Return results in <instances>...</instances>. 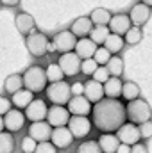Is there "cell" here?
I'll return each mask as SVG.
<instances>
[{
  "instance_id": "6da1fadb",
  "label": "cell",
  "mask_w": 152,
  "mask_h": 153,
  "mask_svg": "<svg viewBox=\"0 0 152 153\" xmlns=\"http://www.w3.org/2000/svg\"><path fill=\"white\" fill-rule=\"evenodd\" d=\"M91 114H93V125L104 134L116 132L127 119L123 103L111 98H102L100 102H97L91 107Z\"/></svg>"
},
{
  "instance_id": "7a4b0ae2",
  "label": "cell",
  "mask_w": 152,
  "mask_h": 153,
  "mask_svg": "<svg viewBox=\"0 0 152 153\" xmlns=\"http://www.w3.org/2000/svg\"><path fill=\"white\" fill-rule=\"evenodd\" d=\"M150 116H152L150 103L141 100V98L129 102V105L125 107V117H129L132 125H141V123L149 121Z\"/></svg>"
},
{
  "instance_id": "3957f363",
  "label": "cell",
  "mask_w": 152,
  "mask_h": 153,
  "mask_svg": "<svg viewBox=\"0 0 152 153\" xmlns=\"http://www.w3.org/2000/svg\"><path fill=\"white\" fill-rule=\"evenodd\" d=\"M22 80H23V87L27 91H31L32 94L41 93L47 87V76H45V70L41 66H31L25 71V75L22 76Z\"/></svg>"
},
{
  "instance_id": "277c9868",
  "label": "cell",
  "mask_w": 152,
  "mask_h": 153,
  "mask_svg": "<svg viewBox=\"0 0 152 153\" xmlns=\"http://www.w3.org/2000/svg\"><path fill=\"white\" fill-rule=\"evenodd\" d=\"M47 98L48 102H52L54 105H65L70 102L72 98V91H70V84L61 80V82H54L50 85H47Z\"/></svg>"
},
{
  "instance_id": "5b68a950",
  "label": "cell",
  "mask_w": 152,
  "mask_h": 153,
  "mask_svg": "<svg viewBox=\"0 0 152 153\" xmlns=\"http://www.w3.org/2000/svg\"><path fill=\"white\" fill-rule=\"evenodd\" d=\"M25 45H27V50H29L34 57H41V55H45V53L48 52L50 41H48V38H47L43 32H31V34L27 36Z\"/></svg>"
},
{
  "instance_id": "8992f818",
  "label": "cell",
  "mask_w": 152,
  "mask_h": 153,
  "mask_svg": "<svg viewBox=\"0 0 152 153\" xmlns=\"http://www.w3.org/2000/svg\"><path fill=\"white\" fill-rule=\"evenodd\" d=\"M66 128L70 130L74 139H84L91 132V121L86 116H70Z\"/></svg>"
},
{
  "instance_id": "52a82bcc",
  "label": "cell",
  "mask_w": 152,
  "mask_h": 153,
  "mask_svg": "<svg viewBox=\"0 0 152 153\" xmlns=\"http://www.w3.org/2000/svg\"><path fill=\"white\" fill-rule=\"evenodd\" d=\"M116 139L120 144H125V146H131V144H138L141 135H140V130L136 125L132 123H123L118 130H116Z\"/></svg>"
},
{
  "instance_id": "ba28073f",
  "label": "cell",
  "mask_w": 152,
  "mask_h": 153,
  "mask_svg": "<svg viewBox=\"0 0 152 153\" xmlns=\"http://www.w3.org/2000/svg\"><path fill=\"white\" fill-rule=\"evenodd\" d=\"M75 43H77V38L70 32V30H63L59 34H56L54 39H52V48L56 52H61V53H68V52H74L75 48Z\"/></svg>"
},
{
  "instance_id": "9c48e42d",
  "label": "cell",
  "mask_w": 152,
  "mask_h": 153,
  "mask_svg": "<svg viewBox=\"0 0 152 153\" xmlns=\"http://www.w3.org/2000/svg\"><path fill=\"white\" fill-rule=\"evenodd\" d=\"M59 70L61 73L66 76H74L81 71V59L77 57L74 52H68V53H63L59 57Z\"/></svg>"
},
{
  "instance_id": "30bf717a",
  "label": "cell",
  "mask_w": 152,
  "mask_h": 153,
  "mask_svg": "<svg viewBox=\"0 0 152 153\" xmlns=\"http://www.w3.org/2000/svg\"><path fill=\"white\" fill-rule=\"evenodd\" d=\"M68 119H70V112L61 107V105H52L48 111H47V123L52 126V128H59V126H66L68 125Z\"/></svg>"
},
{
  "instance_id": "8fae6325",
  "label": "cell",
  "mask_w": 152,
  "mask_h": 153,
  "mask_svg": "<svg viewBox=\"0 0 152 153\" xmlns=\"http://www.w3.org/2000/svg\"><path fill=\"white\" fill-rule=\"evenodd\" d=\"M4 130H7L9 134H14V132H20L25 125V116L22 111L18 109H11L7 114H4Z\"/></svg>"
},
{
  "instance_id": "7c38bea8",
  "label": "cell",
  "mask_w": 152,
  "mask_h": 153,
  "mask_svg": "<svg viewBox=\"0 0 152 153\" xmlns=\"http://www.w3.org/2000/svg\"><path fill=\"white\" fill-rule=\"evenodd\" d=\"M47 111H48V107H47L45 100H32V102L25 107L23 116H25V119H29L31 123H38V121H45Z\"/></svg>"
},
{
  "instance_id": "4fadbf2b",
  "label": "cell",
  "mask_w": 152,
  "mask_h": 153,
  "mask_svg": "<svg viewBox=\"0 0 152 153\" xmlns=\"http://www.w3.org/2000/svg\"><path fill=\"white\" fill-rule=\"evenodd\" d=\"M74 137L70 134V130L66 126H59V128H52V134H50V143L56 146V150H65L72 144Z\"/></svg>"
},
{
  "instance_id": "5bb4252c",
  "label": "cell",
  "mask_w": 152,
  "mask_h": 153,
  "mask_svg": "<svg viewBox=\"0 0 152 153\" xmlns=\"http://www.w3.org/2000/svg\"><path fill=\"white\" fill-rule=\"evenodd\" d=\"M50 134H52V126L47 121L31 123V126H29V137L34 139L36 143H47V141H50Z\"/></svg>"
},
{
  "instance_id": "9a60e30c",
  "label": "cell",
  "mask_w": 152,
  "mask_h": 153,
  "mask_svg": "<svg viewBox=\"0 0 152 153\" xmlns=\"http://www.w3.org/2000/svg\"><path fill=\"white\" fill-rule=\"evenodd\" d=\"M68 105V112L74 116H86L91 112V103L84 98V96H74V98H70V102L66 103Z\"/></svg>"
},
{
  "instance_id": "2e32d148",
  "label": "cell",
  "mask_w": 152,
  "mask_h": 153,
  "mask_svg": "<svg viewBox=\"0 0 152 153\" xmlns=\"http://www.w3.org/2000/svg\"><path fill=\"white\" fill-rule=\"evenodd\" d=\"M99 46L91 41L90 38H82V39H77V43H75V53L77 57L81 59V61H86V59H91L93 57V53H95V50H97Z\"/></svg>"
},
{
  "instance_id": "e0dca14e",
  "label": "cell",
  "mask_w": 152,
  "mask_h": 153,
  "mask_svg": "<svg viewBox=\"0 0 152 153\" xmlns=\"http://www.w3.org/2000/svg\"><path fill=\"white\" fill-rule=\"evenodd\" d=\"M150 7L149 5H143V4H136L132 9H131V14H127L129 16V20L134 23V27H140V25H145L149 20H150Z\"/></svg>"
},
{
  "instance_id": "ac0fdd59",
  "label": "cell",
  "mask_w": 152,
  "mask_h": 153,
  "mask_svg": "<svg viewBox=\"0 0 152 153\" xmlns=\"http://www.w3.org/2000/svg\"><path fill=\"white\" fill-rule=\"evenodd\" d=\"M108 29L111 34H116V36H122L125 34L129 29H131V20L127 14H116V16H111L109 23H108Z\"/></svg>"
},
{
  "instance_id": "d6986e66",
  "label": "cell",
  "mask_w": 152,
  "mask_h": 153,
  "mask_svg": "<svg viewBox=\"0 0 152 153\" xmlns=\"http://www.w3.org/2000/svg\"><path fill=\"white\" fill-rule=\"evenodd\" d=\"M82 96L91 103H97L104 98V89H102V84L95 82V80H88L84 84V91H82Z\"/></svg>"
},
{
  "instance_id": "ffe728a7",
  "label": "cell",
  "mask_w": 152,
  "mask_h": 153,
  "mask_svg": "<svg viewBox=\"0 0 152 153\" xmlns=\"http://www.w3.org/2000/svg\"><path fill=\"white\" fill-rule=\"evenodd\" d=\"M91 29H93V23L90 22V18H88V16H81V18H77L75 22L72 23L70 32H72L75 38L82 39V38H88V36H90Z\"/></svg>"
},
{
  "instance_id": "44dd1931",
  "label": "cell",
  "mask_w": 152,
  "mask_h": 153,
  "mask_svg": "<svg viewBox=\"0 0 152 153\" xmlns=\"http://www.w3.org/2000/svg\"><path fill=\"white\" fill-rule=\"evenodd\" d=\"M14 23H16L18 32H20V34H23V36H29V34L34 30V27H36L34 18H32L31 14H27V13H20V14H16Z\"/></svg>"
},
{
  "instance_id": "7402d4cb",
  "label": "cell",
  "mask_w": 152,
  "mask_h": 153,
  "mask_svg": "<svg viewBox=\"0 0 152 153\" xmlns=\"http://www.w3.org/2000/svg\"><path fill=\"white\" fill-rule=\"evenodd\" d=\"M122 80L118 78V76H109L106 82H104V85H102V89H104V96L106 98H111V100H118V96H120V93H122Z\"/></svg>"
},
{
  "instance_id": "603a6c76",
  "label": "cell",
  "mask_w": 152,
  "mask_h": 153,
  "mask_svg": "<svg viewBox=\"0 0 152 153\" xmlns=\"http://www.w3.org/2000/svg\"><path fill=\"white\" fill-rule=\"evenodd\" d=\"M97 144H99L102 153H116V148L120 146V143H118L114 134H100Z\"/></svg>"
},
{
  "instance_id": "cb8c5ba5",
  "label": "cell",
  "mask_w": 152,
  "mask_h": 153,
  "mask_svg": "<svg viewBox=\"0 0 152 153\" xmlns=\"http://www.w3.org/2000/svg\"><path fill=\"white\" fill-rule=\"evenodd\" d=\"M111 16H113V14H111L108 9H104V7H97V9L91 11V14H90V22H91L95 27H108Z\"/></svg>"
},
{
  "instance_id": "d4e9b609",
  "label": "cell",
  "mask_w": 152,
  "mask_h": 153,
  "mask_svg": "<svg viewBox=\"0 0 152 153\" xmlns=\"http://www.w3.org/2000/svg\"><path fill=\"white\" fill-rule=\"evenodd\" d=\"M32 100H34V98H32V93H31V91H27V89H20V91H16V93L13 94V98H11V105H14V109L22 111V109H25Z\"/></svg>"
},
{
  "instance_id": "484cf974",
  "label": "cell",
  "mask_w": 152,
  "mask_h": 153,
  "mask_svg": "<svg viewBox=\"0 0 152 153\" xmlns=\"http://www.w3.org/2000/svg\"><path fill=\"white\" fill-rule=\"evenodd\" d=\"M140 93H141V89H140V85L136 84V82H125V84H122V96L127 100V102H132V100H138L140 98Z\"/></svg>"
},
{
  "instance_id": "4316f807",
  "label": "cell",
  "mask_w": 152,
  "mask_h": 153,
  "mask_svg": "<svg viewBox=\"0 0 152 153\" xmlns=\"http://www.w3.org/2000/svg\"><path fill=\"white\" fill-rule=\"evenodd\" d=\"M4 89H5L9 94H14L16 91L23 89V80H22V75H18V73L9 75L7 78H5V82H4Z\"/></svg>"
},
{
  "instance_id": "83f0119b",
  "label": "cell",
  "mask_w": 152,
  "mask_h": 153,
  "mask_svg": "<svg viewBox=\"0 0 152 153\" xmlns=\"http://www.w3.org/2000/svg\"><path fill=\"white\" fill-rule=\"evenodd\" d=\"M104 48L111 53V55H116L122 48H123V39H122V36H116V34H111L109 32V36L106 38V41H104Z\"/></svg>"
},
{
  "instance_id": "f1b7e54d",
  "label": "cell",
  "mask_w": 152,
  "mask_h": 153,
  "mask_svg": "<svg viewBox=\"0 0 152 153\" xmlns=\"http://www.w3.org/2000/svg\"><path fill=\"white\" fill-rule=\"evenodd\" d=\"M106 70H108L109 76H118L120 78V75L123 73V61L118 55H111V59L106 64Z\"/></svg>"
},
{
  "instance_id": "f546056e",
  "label": "cell",
  "mask_w": 152,
  "mask_h": 153,
  "mask_svg": "<svg viewBox=\"0 0 152 153\" xmlns=\"http://www.w3.org/2000/svg\"><path fill=\"white\" fill-rule=\"evenodd\" d=\"M109 36V29L108 27H93L91 32H90V39L99 46V45H104L106 38Z\"/></svg>"
},
{
  "instance_id": "4dcf8cb0",
  "label": "cell",
  "mask_w": 152,
  "mask_h": 153,
  "mask_svg": "<svg viewBox=\"0 0 152 153\" xmlns=\"http://www.w3.org/2000/svg\"><path fill=\"white\" fill-rule=\"evenodd\" d=\"M14 150V139L9 132H0V153H13Z\"/></svg>"
},
{
  "instance_id": "1f68e13d",
  "label": "cell",
  "mask_w": 152,
  "mask_h": 153,
  "mask_svg": "<svg viewBox=\"0 0 152 153\" xmlns=\"http://www.w3.org/2000/svg\"><path fill=\"white\" fill-rule=\"evenodd\" d=\"M45 76H47V82L54 84V82H61L65 75L61 73V70H59L57 64H48V68L45 70Z\"/></svg>"
},
{
  "instance_id": "d6a6232c",
  "label": "cell",
  "mask_w": 152,
  "mask_h": 153,
  "mask_svg": "<svg viewBox=\"0 0 152 153\" xmlns=\"http://www.w3.org/2000/svg\"><path fill=\"white\" fill-rule=\"evenodd\" d=\"M143 38V32L140 30V27H131L127 32H125V39L123 43H129V45H138Z\"/></svg>"
},
{
  "instance_id": "836d02e7",
  "label": "cell",
  "mask_w": 152,
  "mask_h": 153,
  "mask_svg": "<svg viewBox=\"0 0 152 153\" xmlns=\"http://www.w3.org/2000/svg\"><path fill=\"white\" fill-rule=\"evenodd\" d=\"M99 66H106L108 64V61L111 59V53L104 48V46H99L97 50H95V53H93V57H91Z\"/></svg>"
},
{
  "instance_id": "e575fe53",
  "label": "cell",
  "mask_w": 152,
  "mask_h": 153,
  "mask_svg": "<svg viewBox=\"0 0 152 153\" xmlns=\"http://www.w3.org/2000/svg\"><path fill=\"white\" fill-rule=\"evenodd\" d=\"M77 153H102V152H100L97 141H86L77 148Z\"/></svg>"
},
{
  "instance_id": "d590c367",
  "label": "cell",
  "mask_w": 152,
  "mask_h": 153,
  "mask_svg": "<svg viewBox=\"0 0 152 153\" xmlns=\"http://www.w3.org/2000/svg\"><path fill=\"white\" fill-rule=\"evenodd\" d=\"M97 68H99V64H97L93 59H86V61H81V71H82L84 75H93Z\"/></svg>"
},
{
  "instance_id": "8d00e7d4",
  "label": "cell",
  "mask_w": 152,
  "mask_h": 153,
  "mask_svg": "<svg viewBox=\"0 0 152 153\" xmlns=\"http://www.w3.org/2000/svg\"><path fill=\"white\" fill-rule=\"evenodd\" d=\"M93 80L95 82H99V84H104L108 78H109V73H108V70H106V66H99L97 70H95V73H93Z\"/></svg>"
},
{
  "instance_id": "74e56055",
  "label": "cell",
  "mask_w": 152,
  "mask_h": 153,
  "mask_svg": "<svg viewBox=\"0 0 152 153\" xmlns=\"http://www.w3.org/2000/svg\"><path fill=\"white\" fill-rule=\"evenodd\" d=\"M36 141L34 139H31L29 135H25L23 139H22V152L23 153H34V150H36Z\"/></svg>"
},
{
  "instance_id": "f35d334b",
  "label": "cell",
  "mask_w": 152,
  "mask_h": 153,
  "mask_svg": "<svg viewBox=\"0 0 152 153\" xmlns=\"http://www.w3.org/2000/svg\"><path fill=\"white\" fill-rule=\"evenodd\" d=\"M34 153H57V150L50 141H47V143H38Z\"/></svg>"
},
{
  "instance_id": "ab89813d",
  "label": "cell",
  "mask_w": 152,
  "mask_h": 153,
  "mask_svg": "<svg viewBox=\"0 0 152 153\" xmlns=\"http://www.w3.org/2000/svg\"><path fill=\"white\" fill-rule=\"evenodd\" d=\"M138 130H140V135L143 137V139H150L152 135V121H145V123H141L140 126H138Z\"/></svg>"
},
{
  "instance_id": "60d3db41",
  "label": "cell",
  "mask_w": 152,
  "mask_h": 153,
  "mask_svg": "<svg viewBox=\"0 0 152 153\" xmlns=\"http://www.w3.org/2000/svg\"><path fill=\"white\" fill-rule=\"evenodd\" d=\"M11 109H13V105H11V100H7V98L0 96V116L7 114Z\"/></svg>"
},
{
  "instance_id": "b9f144b4",
  "label": "cell",
  "mask_w": 152,
  "mask_h": 153,
  "mask_svg": "<svg viewBox=\"0 0 152 153\" xmlns=\"http://www.w3.org/2000/svg\"><path fill=\"white\" fill-rule=\"evenodd\" d=\"M70 91L74 96H82V91H84V84L82 82H75L74 85H70Z\"/></svg>"
},
{
  "instance_id": "7bdbcfd3",
  "label": "cell",
  "mask_w": 152,
  "mask_h": 153,
  "mask_svg": "<svg viewBox=\"0 0 152 153\" xmlns=\"http://www.w3.org/2000/svg\"><path fill=\"white\" fill-rule=\"evenodd\" d=\"M129 153H149V150H147L143 144L138 143V144H132V146H131V152Z\"/></svg>"
},
{
  "instance_id": "ee69618b",
  "label": "cell",
  "mask_w": 152,
  "mask_h": 153,
  "mask_svg": "<svg viewBox=\"0 0 152 153\" xmlns=\"http://www.w3.org/2000/svg\"><path fill=\"white\" fill-rule=\"evenodd\" d=\"M0 4L2 5H7V7H14V5L20 4V0H0Z\"/></svg>"
},
{
  "instance_id": "f6af8a7d",
  "label": "cell",
  "mask_w": 152,
  "mask_h": 153,
  "mask_svg": "<svg viewBox=\"0 0 152 153\" xmlns=\"http://www.w3.org/2000/svg\"><path fill=\"white\" fill-rule=\"evenodd\" d=\"M131 152V146H125V144H120L116 148V153H129Z\"/></svg>"
},
{
  "instance_id": "bcb514c9",
  "label": "cell",
  "mask_w": 152,
  "mask_h": 153,
  "mask_svg": "<svg viewBox=\"0 0 152 153\" xmlns=\"http://www.w3.org/2000/svg\"><path fill=\"white\" fill-rule=\"evenodd\" d=\"M141 4H143V5H149V7H150L152 0H141Z\"/></svg>"
},
{
  "instance_id": "7dc6e473",
  "label": "cell",
  "mask_w": 152,
  "mask_h": 153,
  "mask_svg": "<svg viewBox=\"0 0 152 153\" xmlns=\"http://www.w3.org/2000/svg\"><path fill=\"white\" fill-rule=\"evenodd\" d=\"M0 132H4V121H2V116H0Z\"/></svg>"
},
{
  "instance_id": "c3c4849f",
  "label": "cell",
  "mask_w": 152,
  "mask_h": 153,
  "mask_svg": "<svg viewBox=\"0 0 152 153\" xmlns=\"http://www.w3.org/2000/svg\"><path fill=\"white\" fill-rule=\"evenodd\" d=\"M0 5H2V4H0Z\"/></svg>"
}]
</instances>
